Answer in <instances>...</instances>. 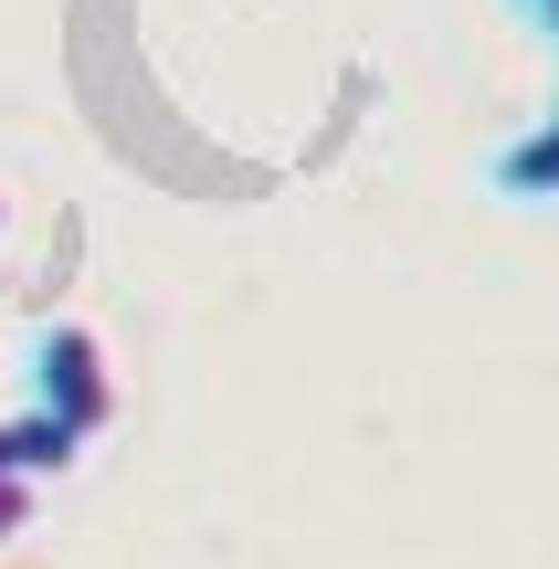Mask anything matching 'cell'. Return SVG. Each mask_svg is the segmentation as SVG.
<instances>
[{
	"instance_id": "cell-1",
	"label": "cell",
	"mask_w": 559,
	"mask_h": 569,
	"mask_svg": "<svg viewBox=\"0 0 559 569\" xmlns=\"http://www.w3.org/2000/svg\"><path fill=\"white\" fill-rule=\"evenodd\" d=\"M32 411L63 422L74 443H96V432L117 422V359H106V338L84 317H53L32 338Z\"/></svg>"
},
{
	"instance_id": "cell-2",
	"label": "cell",
	"mask_w": 559,
	"mask_h": 569,
	"mask_svg": "<svg viewBox=\"0 0 559 569\" xmlns=\"http://www.w3.org/2000/svg\"><path fill=\"white\" fill-rule=\"evenodd\" d=\"M497 190L507 201H559V117L528 127L518 148H497Z\"/></svg>"
},
{
	"instance_id": "cell-3",
	"label": "cell",
	"mask_w": 559,
	"mask_h": 569,
	"mask_svg": "<svg viewBox=\"0 0 559 569\" xmlns=\"http://www.w3.org/2000/svg\"><path fill=\"white\" fill-rule=\"evenodd\" d=\"M11 432H21V475H32V486H42V475H63V465H74V453H84L74 432H63V422H42V411H21Z\"/></svg>"
},
{
	"instance_id": "cell-4",
	"label": "cell",
	"mask_w": 559,
	"mask_h": 569,
	"mask_svg": "<svg viewBox=\"0 0 559 569\" xmlns=\"http://www.w3.org/2000/svg\"><path fill=\"white\" fill-rule=\"evenodd\" d=\"M21 528H32V486H0V549H11Z\"/></svg>"
},
{
	"instance_id": "cell-5",
	"label": "cell",
	"mask_w": 559,
	"mask_h": 569,
	"mask_svg": "<svg viewBox=\"0 0 559 569\" xmlns=\"http://www.w3.org/2000/svg\"><path fill=\"white\" fill-rule=\"evenodd\" d=\"M0 486H32V475H21V432L0 422Z\"/></svg>"
},
{
	"instance_id": "cell-6",
	"label": "cell",
	"mask_w": 559,
	"mask_h": 569,
	"mask_svg": "<svg viewBox=\"0 0 559 569\" xmlns=\"http://www.w3.org/2000/svg\"><path fill=\"white\" fill-rule=\"evenodd\" d=\"M539 21H549V42H559V0H539Z\"/></svg>"
},
{
	"instance_id": "cell-7",
	"label": "cell",
	"mask_w": 559,
	"mask_h": 569,
	"mask_svg": "<svg viewBox=\"0 0 559 569\" xmlns=\"http://www.w3.org/2000/svg\"><path fill=\"white\" fill-rule=\"evenodd\" d=\"M528 11H539V0H528Z\"/></svg>"
}]
</instances>
